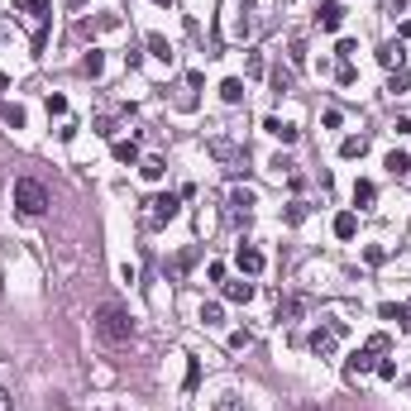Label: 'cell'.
Listing matches in <instances>:
<instances>
[{"label":"cell","mask_w":411,"mask_h":411,"mask_svg":"<svg viewBox=\"0 0 411 411\" xmlns=\"http://www.w3.org/2000/svg\"><path fill=\"white\" fill-rule=\"evenodd\" d=\"M91 321H96V335H101L106 344H130V340H134V316H130L125 302H101Z\"/></svg>","instance_id":"6da1fadb"},{"label":"cell","mask_w":411,"mask_h":411,"mask_svg":"<svg viewBox=\"0 0 411 411\" xmlns=\"http://www.w3.org/2000/svg\"><path fill=\"white\" fill-rule=\"evenodd\" d=\"M15 10L25 15L29 34H34V53H43V43H48V25H53V5H48V0H15Z\"/></svg>","instance_id":"7a4b0ae2"},{"label":"cell","mask_w":411,"mask_h":411,"mask_svg":"<svg viewBox=\"0 0 411 411\" xmlns=\"http://www.w3.org/2000/svg\"><path fill=\"white\" fill-rule=\"evenodd\" d=\"M15 206L25 216H43L48 211V187L39 177H15Z\"/></svg>","instance_id":"3957f363"},{"label":"cell","mask_w":411,"mask_h":411,"mask_svg":"<svg viewBox=\"0 0 411 411\" xmlns=\"http://www.w3.org/2000/svg\"><path fill=\"white\" fill-rule=\"evenodd\" d=\"M340 340H344V321H326V326L311 330V354L316 358H335L340 354Z\"/></svg>","instance_id":"277c9868"},{"label":"cell","mask_w":411,"mask_h":411,"mask_svg":"<svg viewBox=\"0 0 411 411\" xmlns=\"http://www.w3.org/2000/svg\"><path fill=\"white\" fill-rule=\"evenodd\" d=\"M144 206H148V211H144V225H148V230H163L167 220H177V211H182L177 196H148Z\"/></svg>","instance_id":"5b68a950"},{"label":"cell","mask_w":411,"mask_h":411,"mask_svg":"<svg viewBox=\"0 0 411 411\" xmlns=\"http://www.w3.org/2000/svg\"><path fill=\"white\" fill-rule=\"evenodd\" d=\"M373 368H378V354L363 344V349H358V354L344 363V378H349V383H358V378H363V373H373Z\"/></svg>","instance_id":"8992f818"},{"label":"cell","mask_w":411,"mask_h":411,"mask_svg":"<svg viewBox=\"0 0 411 411\" xmlns=\"http://www.w3.org/2000/svg\"><path fill=\"white\" fill-rule=\"evenodd\" d=\"M253 206H258V196L249 192V187H235V192H230V220H249Z\"/></svg>","instance_id":"52a82bcc"},{"label":"cell","mask_w":411,"mask_h":411,"mask_svg":"<svg viewBox=\"0 0 411 411\" xmlns=\"http://www.w3.org/2000/svg\"><path fill=\"white\" fill-rule=\"evenodd\" d=\"M316 25H321V34H340V25H344V5H340V0H326L321 15H316Z\"/></svg>","instance_id":"ba28073f"},{"label":"cell","mask_w":411,"mask_h":411,"mask_svg":"<svg viewBox=\"0 0 411 411\" xmlns=\"http://www.w3.org/2000/svg\"><path fill=\"white\" fill-rule=\"evenodd\" d=\"M235 263H239V273H244V277H258V273H263V263H268V258H263V253H258L253 244H239V253H235Z\"/></svg>","instance_id":"9c48e42d"},{"label":"cell","mask_w":411,"mask_h":411,"mask_svg":"<svg viewBox=\"0 0 411 411\" xmlns=\"http://www.w3.org/2000/svg\"><path fill=\"white\" fill-rule=\"evenodd\" d=\"M306 311H311V297H282L277 302V321H297Z\"/></svg>","instance_id":"30bf717a"},{"label":"cell","mask_w":411,"mask_h":411,"mask_svg":"<svg viewBox=\"0 0 411 411\" xmlns=\"http://www.w3.org/2000/svg\"><path fill=\"white\" fill-rule=\"evenodd\" d=\"M211 153H216L220 163H230V172L244 163V148H235V144H225V139H216V144H211Z\"/></svg>","instance_id":"8fae6325"},{"label":"cell","mask_w":411,"mask_h":411,"mask_svg":"<svg viewBox=\"0 0 411 411\" xmlns=\"http://www.w3.org/2000/svg\"><path fill=\"white\" fill-rule=\"evenodd\" d=\"M0 120H5V125H10V130H25V106H15V101H0Z\"/></svg>","instance_id":"7c38bea8"},{"label":"cell","mask_w":411,"mask_h":411,"mask_svg":"<svg viewBox=\"0 0 411 411\" xmlns=\"http://www.w3.org/2000/svg\"><path fill=\"white\" fill-rule=\"evenodd\" d=\"M263 130L273 139H282V144H297V125H287V120H263Z\"/></svg>","instance_id":"4fadbf2b"},{"label":"cell","mask_w":411,"mask_h":411,"mask_svg":"<svg viewBox=\"0 0 411 411\" xmlns=\"http://www.w3.org/2000/svg\"><path fill=\"white\" fill-rule=\"evenodd\" d=\"M368 153V134H349L340 144V158H363Z\"/></svg>","instance_id":"5bb4252c"},{"label":"cell","mask_w":411,"mask_h":411,"mask_svg":"<svg viewBox=\"0 0 411 411\" xmlns=\"http://www.w3.org/2000/svg\"><path fill=\"white\" fill-rule=\"evenodd\" d=\"M335 235H340V239H354L358 235V216L354 211H340V216H335Z\"/></svg>","instance_id":"9a60e30c"},{"label":"cell","mask_w":411,"mask_h":411,"mask_svg":"<svg viewBox=\"0 0 411 411\" xmlns=\"http://www.w3.org/2000/svg\"><path fill=\"white\" fill-rule=\"evenodd\" d=\"M383 167H387V172H392V177H407V172H411V153H402V148H392Z\"/></svg>","instance_id":"2e32d148"},{"label":"cell","mask_w":411,"mask_h":411,"mask_svg":"<svg viewBox=\"0 0 411 411\" xmlns=\"http://www.w3.org/2000/svg\"><path fill=\"white\" fill-rule=\"evenodd\" d=\"M373 201H378V187H373V182H354V206L358 211H368Z\"/></svg>","instance_id":"e0dca14e"},{"label":"cell","mask_w":411,"mask_h":411,"mask_svg":"<svg viewBox=\"0 0 411 411\" xmlns=\"http://www.w3.org/2000/svg\"><path fill=\"white\" fill-rule=\"evenodd\" d=\"M402 43H383V48H378V62H383V67H397V72H402Z\"/></svg>","instance_id":"ac0fdd59"},{"label":"cell","mask_w":411,"mask_h":411,"mask_svg":"<svg viewBox=\"0 0 411 411\" xmlns=\"http://www.w3.org/2000/svg\"><path fill=\"white\" fill-rule=\"evenodd\" d=\"M225 302H253V282H225Z\"/></svg>","instance_id":"d6986e66"},{"label":"cell","mask_w":411,"mask_h":411,"mask_svg":"<svg viewBox=\"0 0 411 411\" xmlns=\"http://www.w3.org/2000/svg\"><path fill=\"white\" fill-rule=\"evenodd\" d=\"M148 53L158 57V62H172V43H167L163 34H148Z\"/></svg>","instance_id":"ffe728a7"},{"label":"cell","mask_w":411,"mask_h":411,"mask_svg":"<svg viewBox=\"0 0 411 411\" xmlns=\"http://www.w3.org/2000/svg\"><path fill=\"white\" fill-rule=\"evenodd\" d=\"M268 82H273L277 96H292V72H287V67H273V72H268Z\"/></svg>","instance_id":"44dd1931"},{"label":"cell","mask_w":411,"mask_h":411,"mask_svg":"<svg viewBox=\"0 0 411 411\" xmlns=\"http://www.w3.org/2000/svg\"><path fill=\"white\" fill-rule=\"evenodd\" d=\"M115 158H120V163H139V144L134 139H120V144H115Z\"/></svg>","instance_id":"7402d4cb"},{"label":"cell","mask_w":411,"mask_h":411,"mask_svg":"<svg viewBox=\"0 0 411 411\" xmlns=\"http://www.w3.org/2000/svg\"><path fill=\"white\" fill-rule=\"evenodd\" d=\"M220 96H225L230 106H239V101H244V82H235V77H230V82H220Z\"/></svg>","instance_id":"603a6c76"},{"label":"cell","mask_w":411,"mask_h":411,"mask_svg":"<svg viewBox=\"0 0 411 411\" xmlns=\"http://www.w3.org/2000/svg\"><path fill=\"white\" fill-rule=\"evenodd\" d=\"M139 172H144V182H158L163 177V158H139Z\"/></svg>","instance_id":"cb8c5ba5"},{"label":"cell","mask_w":411,"mask_h":411,"mask_svg":"<svg viewBox=\"0 0 411 411\" xmlns=\"http://www.w3.org/2000/svg\"><path fill=\"white\" fill-rule=\"evenodd\" d=\"M82 72H86V77H101V72H106V57H101L96 48H91V53L82 57Z\"/></svg>","instance_id":"d4e9b609"},{"label":"cell","mask_w":411,"mask_h":411,"mask_svg":"<svg viewBox=\"0 0 411 411\" xmlns=\"http://www.w3.org/2000/svg\"><path fill=\"white\" fill-rule=\"evenodd\" d=\"M196 258H201V249H182V253H177V263H172V273L182 277V273H187V268L196 263Z\"/></svg>","instance_id":"484cf974"},{"label":"cell","mask_w":411,"mask_h":411,"mask_svg":"<svg viewBox=\"0 0 411 411\" xmlns=\"http://www.w3.org/2000/svg\"><path fill=\"white\" fill-rule=\"evenodd\" d=\"M220 321H225V311H220L216 302H211V306H201V326H220Z\"/></svg>","instance_id":"4316f807"},{"label":"cell","mask_w":411,"mask_h":411,"mask_svg":"<svg viewBox=\"0 0 411 411\" xmlns=\"http://www.w3.org/2000/svg\"><path fill=\"white\" fill-rule=\"evenodd\" d=\"M287 57H292V67H302V62H306V43H302V39H292V48H287Z\"/></svg>","instance_id":"83f0119b"},{"label":"cell","mask_w":411,"mask_h":411,"mask_svg":"<svg viewBox=\"0 0 411 411\" xmlns=\"http://www.w3.org/2000/svg\"><path fill=\"white\" fill-rule=\"evenodd\" d=\"M335 82H340V86L354 82V62H340V67H335Z\"/></svg>","instance_id":"f1b7e54d"},{"label":"cell","mask_w":411,"mask_h":411,"mask_svg":"<svg viewBox=\"0 0 411 411\" xmlns=\"http://www.w3.org/2000/svg\"><path fill=\"white\" fill-rule=\"evenodd\" d=\"M383 321H397V326H402V321H407V306H392V302H387L383 306Z\"/></svg>","instance_id":"f546056e"},{"label":"cell","mask_w":411,"mask_h":411,"mask_svg":"<svg viewBox=\"0 0 411 411\" xmlns=\"http://www.w3.org/2000/svg\"><path fill=\"white\" fill-rule=\"evenodd\" d=\"M302 220H306V206L302 201H292V206H287V225H302Z\"/></svg>","instance_id":"4dcf8cb0"},{"label":"cell","mask_w":411,"mask_h":411,"mask_svg":"<svg viewBox=\"0 0 411 411\" xmlns=\"http://www.w3.org/2000/svg\"><path fill=\"white\" fill-rule=\"evenodd\" d=\"M387 91H397V96H402V91H411V77H407V72H397V77L387 82Z\"/></svg>","instance_id":"1f68e13d"},{"label":"cell","mask_w":411,"mask_h":411,"mask_svg":"<svg viewBox=\"0 0 411 411\" xmlns=\"http://www.w3.org/2000/svg\"><path fill=\"white\" fill-rule=\"evenodd\" d=\"M249 340H253L249 330H235V335H230V349H249Z\"/></svg>","instance_id":"d6a6232c"},{"label":"cell","mask_w":411,"mask_h":411,"mask_svg":"<svg viewBox=\"0 0 411 411\" xmlns=\"http://www.w3.org/2000/svg\"><path fill=\"white\" fill-rule=\"evenodd\" d=\"M368 349H373V354H387V349H392V340H387V335H373V340H368Z\"/></svg>","instance_id":"836d02e7"},{"label":"cell","mask_w":411,"mask_h":411,"mask_svg":"<svg viewBox=\"0 0 411 411\" xmlns=\"http://www.w3.org/2000/svg\"><path fill=\"white\" fill-rule=\"evenodd\" d=\"M216 411H239V397H235V392H225V397L216 402Z\"/></svg>","instance_id":"e575fe53"},{"label":"cell","mask_w":411,"mask_h":411,"mask_svg":"<svg viewBox=\"0 0 411 411\" xmlns=\"http://www.w3.org/2000/svg\"><path fill=\"white\" fill-rule=\"evenodd\" d=\"M48 115H67V96H48Z\"/></svg>","instance_id":"d590c367"},{"label":"cell","mask_w":411,"mask_h":411,"mask_svg":"<svg viewBox=\"0 0 411 411\" xmlns=\"http://www.w3.org/2000/svg\"><path fill=\"white\" fill-rule=\"evenodd\" d=\"M335 53H340V62H349V57H354L358 48H354V43H349V39H340V48H335Z\"/></svg>","instance_id":"8d00e7d4"},{"label":"cell","mask_w":411,"mask_h":411,"mask_svg":"<svg viewBox=\"0 0 411 411\" xmlns=\"http://www.w3.org/2000/svg\"><path fill=\"white\" fill-rule=\"evenodd\" d=\"M0 411H10V392L5 387H0Z\"/></svg>","instance_id":"74e56055"},{"label":"cell","mask_w":411,"mask_h":411,"mask_svg":"<svg viewBox=\"0 0 411 411\" xmlns=\"http://www.w3.org/2000/svg\"><path fill=\"white\" fill-rule=\"evenodd\" d=\"M387 5H392V10H397V15H402V10H407V0H387Z\"/></svg>","instance_id":"f35d334b"},{"label":"cell","mask_w":411,"mask_h":411,"mask_svg":"<svg viewBox=\"0 0 411 411\" xmlns=\"http://www.w3.org/2000/svg\"><path fill=\"white\" fill-rule=\"evenodd\" d=\"M5 86H10V77H5V72H0V91H5Z\"/></svg>","instance_id":"ab89813d"},{"label":"cell","mask_w":411,"mask_h":411,"mask_svg":"<svg viewBox=\"0 0 411 411\" xmlns=\"http://www.w3.org/2000/svg\"><path fill=\"white\" fill-rule=\"evenodd\" d=\"M82 5H86V0H72V10H82Z\"/></svg>","instance_id":"60d3db41"},{"label":"cell","mask_w":411,"mask_h":411,"mask_svg":"<svg viewBox=\"0 0 411 411\" xmlns=\"http://www.w3.org/2000/svg\"><path fill=\"white\" fill-rule=\"evenodd\" d=\"M297 411H321V407H297Z\"/></svg>","instance_id":"b9f144b4"},{"label":"cell","mask_w":411,"mask_h":411,"mask_svg":"<svg viewBox=\"0 0 411 411\" xmlns=\"http://www.w3.org/2000/svg\"><path fill=\"white\" fill-rule=\"evenodd\" d=\"M153 5H172V0H153Z\"/></svg>","instance_id":"7bdbcfd3"}]
</instances>
